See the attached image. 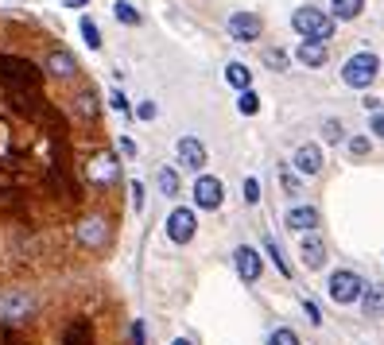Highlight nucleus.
<instances>
[{"label":"nucleus","mask_w":384,"mask_h":345,"mask_svg":"<svg viewBox=\"0 0 384 345\" xmlns=\"http://www.w3.org/2000/svg\"><path fill=\"white\" fill-rule=\"evenodd\" d=\"M35 20L0 16V229L20 268L82 256L74 229L117 190L90 183V163L109 148L101 97L85 74L55 78L47 55L59 47Z\"/></svg>","instance_id":"1"},{"label":"nucleus","mask_w":384,"mask_h":345,"mask_svg":"<svg viewBox=\"0 0 384 345\" xmlns=\"http://www.w3.org/2000/svg\"><path fill=\"white\" fill-rule=\"evenodd\" d=\"M292 27L303 35V39L326 43L330 35H334V16H330V12H318V8H299L292 16Z\"/></svg>","instance_id":"2"},{"label":"nucleus","mask_w":384,"mask_h":345,"mask_svg":"<svg viewBox=\"0 0 384 345\" xmlns=\"http://www.w3.org/2000/svg\"><path fill=\"white\" fill-rule=\"evenodd\" d=\"M376 74H380V59H376V55H353L342 66V82L350 85V90H369V85L376 82Z\"/></svg>","instance_id":"3"},{"label":"nucleus","mask_w":384,"mask_h":345,"mask_svg":"<svg viewBox=\"0 0 384 345\" xmlns=\"http://www.w3.org/2000/svg\"><path fill=\"white\" fill-rule=\"evenodd\" d=\"M326 291H330V299H334V303H357L361 295H365V279L357 276V272H350V268H342V272H334V276H330V287H326Z\"/></svg>","instance_id":"4"},{"label":"nucleus","mask_w":384,"mask_h":345,"mask_svg":"<svg viewBox=\"0 0 384 345\" xmlns=\"http://www.w3.org/2000/svg\"><path fill=\"white\" fill-rule=\"evenodd\" d=\"M221 198H226V190H221V183H217L214 175H198V178H194V202H198L202 210H217Z\"/></svg>","instance_id":"5"},{"label":"nucleus","mask_w":384,"mask_h":345,"mask_svg":"<svg viewBox=\"0 0 384 345\" xmlns=\"http://www.w3.org/2000/svg\"><path fill=\"white\" fill-rule=\"evenodd\" d=\"M233 264H237V276H241L245 283H256L260 272H264V260H260V253H256V248H249V244H241V248L233 253Z\"/></svg>","instance_id":"6"},{"label":"nucleus","mask_w":384,"mask_h":345,"mask_svg":"<svg viewBox=\"0 0 384 345\" xmlns=\"http://www.w3.org/2000/svg\"><path fill=\"white\" fill-rule=\"evenodd\" d=\"M260 31H264V24H260V16H252V12H237V16H229V35H233L237 43L260 39Z\"/></svg>","instance_id":"7"},{"label":"nucleus","mask_w":384,"mask_h":345,"mask_svg":"<svg viewBox=\"0 0 384 345\" xmlns=\"http://www.w3.org/2000/svg\"><path fill=\"white\" fill-rule=\"evenodd\" d=\"M194 229H198V221H194V210H171L167 218V237L175 244H186L194 237Z\"/></svg>","instance_id":"8"},{"label":"nucleus","mask_w":384,"mask_h":345,"mask_svg":"<svg viewBox=\"0 0 384 345\" xmlns=\"http://www.w3.org/2000/svg\"><path fill=\"white\" fill-rule=\"evenodd\" d=\"M295 59L310 70H322L326 59H330V51H326V43H318V39H303L299 47H295Z\"/></svg>","instance_id":"9"},{"label":"nucleus","mask_w":384,"mask_h":345,"mask_svg":"<svg viewBox=\"0 0 384 345\" xmlns=\"http://www.w3.org/2000/svg\"><path fill=\"white\" fill-rule=\"evenodd\" d=\"M299 256H303V264H307L310 272L322 268V264H326V244H322V237H318V233H307V237H303Z\"/></svg>","instance_id":"10"},{"label":"nucleus","mask_w":384,"mask_h":345,"mask_svg":"<svg viewBox=\"0 0 384 345\" xmlns=\"http://www.w3.org/2000/svg\"><path fill=\"white\" fill-rule=\"evenodd\" d=\"M287 229H295V233H315L318 229V210L315 206H295V210H287Z\"/></svg>","instance_id":"11"},{"label":"nucleus","mask_w":384,"mask_h":345,"mask_svg":"<svg viewBox=\"0 0 384 345\" xmlns=\"http://www.w3.org/2000/svg\"><path fill=\"white\" fill-rule=\"evenodd\" d=\"M179 163H183V167H191V171L206 167V148H202L194 136H183V140H179Z\"/></svg>","instance_id":"12"},{"label":"nucleus","mask_w":384,"mask_h":345,"mask_svg":"<svg viewBox=\"0 0 384 345\" xmlns=\"http://www.w3.org/2000/svg\"><path fill=\"white\" fill-rule=\"evenodd\" d=\"M295 167H299L303 175H318V171H322V148H318V143H303L299 152H295Z\"/></svg>","instance_id":"13"},{"label":"nucleus","mask_w":384,"mask_h":345,"mask_svg":"<svg viewBox=\"0 0 384 345\" xmlns=\"http://www.w3.org/2000/svg\"><path fill=\"white\" fill-rule=\"evenodd\" d=\"M361 307H365L369 318H380V314H384V283L365 287V295H361Z\"/></svg>","instance_id":"14"},{"label":"nucleus","mask_w":384,"mask_h":345,"mask_svg":"<svg viewBox=\"0 0 384 345\" xmlns=\"http://www.w3.org/2000/svg\"><path fill=\"white\" fill-rule=\"evenodd\" d=\"M365 12V0H334L330 4V16L334 20H357Z\"/></svg>","instance_id":"15"},{"label":"nucleus","mask_w":384,"mask_h":345,"mask_svg":"<svg viewBox=\"0 0 384 345\" xmlns=\"http://www.w3.org/2000/svg\"><path fill=\"white\" fill-rule=\"evenodd\" d=\"M226 82L229 85H233V90H249V85H252V74H249V66H245V62H229V66H226Z\"/></svg>","instance_id":"16"},{"label":"nucleus","mask_w":384,"mask_h":345,"mask_svg":"<svg viewBox=\"0 0 384 345\" xmlns=\"http://www.w3.org/2000/svg\"><path fill=\"white\" fill-rule=\"evenodd\" d=\"M159 190L167 194V198L179 194V171L175 167H159Z\"/></svg>","instance_id":"17"},{"label":"nucleus","mask_w":384,"mask_h":345,"mask_svg":"<svg viewBox=\"0 0 384 345\" xmlns=\"http://www.w3.org/2000/svg\"><path fill=\"white\" fill-rule=\"evenodd\" d=\"M268 345H299V334H295L292 326H280L268 334Z\"/></svg>","instance_id":"18"},{"label":"nucleus","mask_w":384,"mask_h":345,"mask_svg":"<svg viewBox=\"0 0 384 345\" xmlns=\"http://www.w3.org/2000/svg\"><path fill=\"white\" fill-rule=\"evenodd\" d=\"M237 109H241V117H256V113H260V97L252 90H245L241 101H237Z\"/></svg>","instance_id":"19"},{"label":"nucleus","mask_w":384,"mask_h":345,"mask_svg":"<svg viewBox=\"0 0 384 345\" xmlns=\"http://www.w3.org/2000/svg\"><path fill=\"white\" fill-rule=\"evenodd\" d=\"M113 12H117L121 24H140V12H136L128 0H117V4H113Z\"/></svg>","instance_id":"20"},{"label":"nucleus","mask_w":384,"mask_h":345,"mask_svg":"<svg viewBox=\"0 0 384 345\" xmlns=\"http://www.w3.org/2000/svg\"><path fill=\"white\" fill-rule=\"evenodd\" d=\"M82 39H85V43H90L93 51H97V47H101V31H97V24H93V20H90V16H85V20H82Z\"/></svg>","instance_id":"21"},{"label":"nucleus","mask_w":384,"mask_h":345,"mask_svg":"<svg viewBox=\"0 0 384 345\" xmlns=\"http://www.w3.org/2000/svg\"><path fill=\"white\" fill-rule=\"evenodd\" d=\"M264 248H268V256H272V260L280 264V272H284V276H292V264H287L284 256H280V248H276V241H272V237H268V241H264Z\"/></svg>","instance_id":"22"},{"label":"nucleus","mask_w":384,"mask_h":345,"mask_svg":"<svg viewBox=\"0 0 384 345\" xmlns=\"http://www.w3.org/2000/svg\"><path fill=\"white\" fill-rule=\"evenodd\" d=\"M245 202H260V183L256 178H245Z\"/></svg>","instance_id":"23"},{"label":"nucleus","mask_w":384,"mask_h":345,"mask_svg":"<svg viewBox=\"0 0 384 345\" xmlns=\"http://www.w3.org/2000/svg\"><path fill=\"white\" fill-rule=\"evenodd\" d=\"M350 152H353V155H369V140H365V136H353V140H350Z\"/></svg>","instance_id":"24"},{"label":"nucleus","mask_w":384,"mask_h":345,"mask_svg":"<svg viewBox=\"0 0 384 345\" xmlns=\"http://www.w3.org/2000/svg\"><path fill=\"white\" fill-rule=\"evenodd\" d=\"M280 183H284V190H292V194L299 190V178H295L292 171H284V175H280Z\"/></svg>","instance_id":"25"},{"label":"nucleus","mask_w":384,"mask_h":345,"mask_svg":"<svg viewBox=\"0 0 384 345\" xmlns=\"http://www.w3.org/2000/svg\"><path fill=\"white\" fill-rule=\"evenodd\" d=\"M128 190H132V206H136V210H144V186H140V183H132Z\"/></svg>","instance_id":"26"},{"label":"nucleus","mask_w":384,"mask_h":345,"mask_svg":"<svg viewBox=\"0 0 384 345\" xmlns=\"http://www.w3.org/2000/svg\"><path fill=\"white\" fill-rule=\"evenodd\" d=\"M128 337H132V345H144V322H132V330H128Z\"/></svg>","instance_id":"27"},{"label":"nucleus","mask_w":384,"mask_h":345,"mask_svg":"<svg viewBox=\"0 0 384 345\" xmlns=\"http://www.w3.org/2000/svg\"><path fill=\"white\" fill-rule=\"evenodd\" d=\"M109 105H113V109H117V113H128V101H125V93H113V97H109Z\"/></svg>","instance_id":"28"},{"label":"nucleus","mask_w":384,"mask_h":345,"mask_svg":"<svg viewBox=\"0 0 384 345\" xmlns=\"http://www.w3.org/2000/svg\"><path fill=\"white\" fill-rule=\"evenodd\" d=\"M136 117H140V120H151V117H156V105H151V101H144L140 109H136Z\"/></svg>","instance_id":"29"},{"label":"nucleus","mask_w":384,"mask_h":345,"mask_svg":"<svg viewBox=\"0 0 384 345\" xmlns=\"http://www.w3.org/2000/svg\"><path fill=\"white\" fill-rule=\"evenodd\" d=\"M342 136V125L338 120H326V140H338Z\"/></svg>","instance_id":"30"},{"label":"nucleus","mask_w":384,"mask_h":345,"mask_svg":"<svg viewBox=\"0 0 384 345\" xmlns=\"http://www.w3.org/2000/svg\"><path fill=\"white\" fill-rule=\"evenodd\" d=\"M373 132L384 136V113H373Z\"/></svg>","instance_id":"31"},{"label":"nucleus","mask_w":384,"mask_h":345,"mask_svg":"<svg viewBox=\"0 0 384 345\" xmlns=\"http://www.w3.org/2000/svg\"><path fill=\"white\" fill-rule=\"evenodd\" d=\"M121 152H125V155H136V143L128 140V136H121Z\"/></svg>","instance_id":"32"},{"label":"nucleus","mask_w":384,"mask_h":345,"mask_svg":"<svg viewBox=\"0 0 384 345\" xmlns=\"http://www.w3.org/2000/svg\"><path fill=\"white\" fill-rule=\"evenodd\" d=\"M307 314H310V322H318V326H322V314H318L315 303H307Z\"/></svg>","instance_id":"33"},{"label":"nucleus","mask_w":384,"mask_h":345,"mask_svg":"<svg viewBox=\"0 0 384 345\" xmlns=\"http://www.w3.org/2000/svg\"><path fill=\"white\" fill-rule=\"evenodd\" d=\"M62 4H67V8H85L90 0H62Z\"/></svg>","instance_id":"34"},{"label":"nucleus","mask_w":384,"mask_h":345,"mask_svg":"<svg viewBox=\"0 0 384 345\" xmlns=\"http://www.w3.org/2000/svg\"><path fill=\"white\" fill-rule=\"evenodd\" d=\"M171 345H191V342H186V337H175V342H171Z\"/></svg>","instance_id":"35"}]
</instances>
